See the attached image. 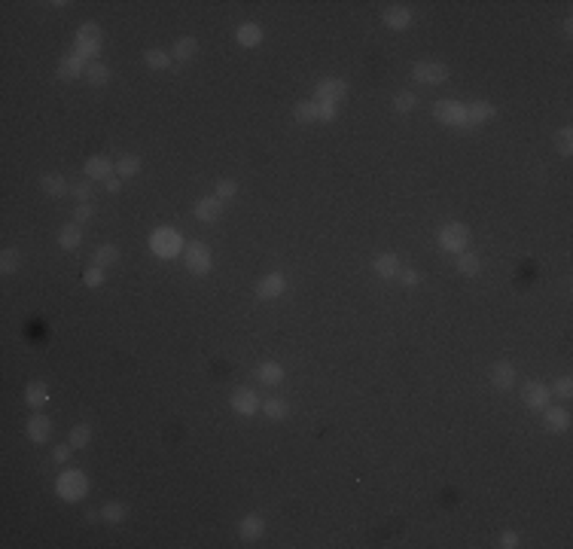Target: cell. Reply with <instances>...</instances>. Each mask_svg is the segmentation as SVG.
<instances>
[{
	"mask_svg": "<svg viewBox=\"0 0 573 549\" xmlns=\"http://www.w3.org/2000/svg\"><path fill=\"white\" fill-rule=\"evenodd\" d=\"M344 98H348V83L342 77H323L314 86V101H327V104L339 107Z\"/></svg>",
	"mask_w": 573,
	"mask_h": 549,
	"instance_id": "obj_7",
	"label": "cell"
},
{
	"mask_svg": "<svg viewBox=\"0 0 573 549\" xmlns=\"http://www.w3.org/2000/svg\"><path fill=\"white\" fill-rule=\"evenodd\" d=\"M400 284L402 287H418V284H421V272H415V269H400Z\"/></svg>",
	"mask_w": 573,
	"mask_h": 549,
	"instance_id": "obj_46",
	"label": "cell"
},
{
	"mask_svg": "<svg viewBox=\"0 0 573 549\" xmlns=\"http://www.w3.org/2000/svg\"><path fill=\"white\" fill-rule=\"evenodd\" d=\"M262 534H266V519H262V512H247L238 522V537L244 540V543H253Z\"/></svg>",
	"mask_w": 573,
	"mask_h": 549,
	"instance_id": "obj_16",
	"label": "cell"
},
{
	"mask_svg": "<svg viewBox=\"0 0 573 549\" xmlns=\"http://www.w3.org/2000/svg\"><path fill=\"white\" fill-rule=\"evenodd\" d=\"M482 256L479 253H473V251H464V253H458V260H454V269H458V275H464V278H476V275H482Z\"/></svg>",
	"mask_w": 573,
	"mask_h": 549,
	"instance_id": "obj_25",
	"label": "cell"
},
{
	"mask_svg": "<svg viewBox=\"0 0 573 549\" xmlns=\"http://www.w3.org/2000/svg\"><path fill=\"white\" fill-rule=\"evenodd\" d=\"M21 266V253L19 247H3V253H0V275H12L19 272Z\"/></svg>",
	"mask_w": 573,
	"mask_h": 549,
	"instance_id": "obj_35",
	"label": "cell"
},
{
	"mask_svg": "<svg viewBox=\"0 0 573 549\" xmlns=\"http://www.w3.org/2000/svg\"><path fill=\"white\" fill-rule=\"evenodd\" d=\"M122 519H126V503H119V501H107L104 507H101V522H107V525H119Z\"/></svg>",
	"mask_w": 573,
	"mask_h": 549,
	"instance_id": "obj_36",
	"label": "cell"
},
{
	"mask_svg": "<svg viewBox=\"0 0 573 549\" xmlns=\"http://www.w3.org/2000/svg\"><path fill=\"white\" fill-rule=\"evenodd\" d=\"M256 378H260L266 387H278L286 378V372H284V366L278 360H266V363L256 366Z\"/></svg>",
	"mask_w": 573,
	"mask_h": 549,
	"instance_id": "obj_24",
	"label": "cell"
},
{
	"mask_svg": "<svg viewBox=\"0 0 573 549\" xmlns=\"http://www.w3.org/2000/svg\"><path fill=\"white\" fill-rule=\"evenodd\" d=\"M55 494L68 503H79L86 494H89V476L83 470H64L55 479Z\"/></svg>",
	"mask_w": 573,
	"mask_h": 549,
	"instance_id": "obj_2",
	"label": "cell"
},
{
	"mask_svg": "<svg viewBox=\"0 0 573 549\" xmlns=\"http://www.w3.org/2000/svg\"><path fill=\"white\" fill-rule=\"evenodd\" d=\"M433 119L443 122V126H451V128H469L467 126V104L451 101V98H443L433 104Z\"/></svg>",
	"mask_w": 573,
	"mask_h": 549,
	"instance_id": "obj_6",
	"label": "cell"
},
{
	"mask_svg": "<svg viewBox=\"0 0 573 549\" xmlns=\"http://www.w3.org/2000/svg\"><path fill=\"white\" fill-rule=\"evenodd\" d=\"M25 434L34 445L49 443V436H52V421H49L46 415H34V418H28V424H25Z\"/></svg>",
	"mask_w": 573,
	"mask_h": 549,
	"instance_id": "obj_20",
	"label": "cell"
},
{
	"mask_svg": "<svg viewBox=\"0 0 573 549\" xmlns=\"http://www.w3.org/2000/svg\"><path fill=\"white\" fill-rule=\"evenodd\" d=\"M293 116H296V122H302V126H311V122H318V101H314V98L299 101V104L293 107Z\"/></svg>",
	"mask_w": 573,
	"mask_h": 549,
	"instance_id": "obj_32",
	"label": "cell"
},
{
	"mask_svg": "<svg viewBox=\"0 0 573 549\" xmlns=\"http://www.w3.org/2000/svg\"><path fill=\"white\" fill-rule=\"evenodd\" d=\"M262 415H266L269 421H286V415H290V403L284 397H266L262 400Z\"/></svg>",
	"mask_w": 573,
	"mask_h": 549,
	"instance_id": "obj_27",
	"label": "cell"
},
{
	"mask_svg": "<svg viewBox=\"0 0 573 549\" xmlns=\"http://www.w3.org/2000/svg\"><path fill=\"white\" fill-rule=\"evenodd\" d=\"M220 214H223V202L217 195H202L195 204H193V217L198 223H217Z\"/></svg>",
	"mask_w": 573,
	"mask_h": 549,
	"instance_id": "obj_15",
	"label": "cell"
},
{
	"mask_svg": "<svg viewBox=\"0 0 573 549\" xmlns=\"http://www.w3.org/2000/svg\"><path fill=\"white\" fill-rule=\"evenodd\" d=\"M183 262H186V272L195 275V278H204L214 269V253H211L208 241L202 238H193L186 244V251H183Z\"/></svg>",
	"mask_w": 573,
	"mask_h": 549,
	"instance_id": "obj_3",
	"label": "cell"
},
{
	"mask_svg": "<svg viewBox=\"0 0 573 549\" xmlns=\"http://www.w3.org/2000/svg\"><path fill=\"white\" fill-rule=\"evenodd\" d=\"M549 400H552V391H549V385L537 382V378L521 387V403H525L531 412H543V409L549 406Z\"/></svg>",
	"mask_w": 573,
	"mask_h": 549,
	"instance_id": "obj_11",
	"label": "cell"
},
{
	"mask_svg": "<svg viewBox=\"0 0 573 549\" xmlns=\"http://www.w3.org/2000/svg\"><path fill=\"white\" fill-rule=\"evenodd\" d=\"M381 21H385V28H391V31H406L415 21V12H412V6H406V3H387L385 10H381Z\"/></svg>",
	"mask_w": 573,
	"mask_h": 549,
	"instance_id": "obj_10",
	"label": "cell"
},
{
	"mask_svg": "<svg viewBox=\"0 0 573 549\" xmlns=\"http://www.w3.org/2000/svg\"><path fill=\"white\" fill-rule=\"evenodd\" d=\"M549 391H552L555 397H561V400H570V397H573V378H570V376L555 378V385L549 387Z\"/></svg>",
	"mask_w": 573,
	"mask_h": 549,
	"instance_id": "obj_41",
	"label": "cell"
},
{
	"mask_svg": "<svg viewBox=\"0 0 573 549\" xmlns=\"http://www.w3.org/2000/svg\"><path fill=\"white\" fill-rule=\"evenodd\" d=\"M141 174V156H119L116 159V177H135Z\"/></svg>",
	"mask_w": 573,
	"mask_h": 549,
	"instance_id": "obj_34",
	"label": "cell"
},
{
	"mask_svg": "<svg viewBox=\"0 0 573 549\" xmlns=\"http://www.w3.org/2000/svg\"><path fill=\"white\" fill-rule=\"evenodd\" d=\"M198 55V40L195 37H177L171 46V58L174 61H193Z\"/></svg>",
	"mask_w": 573,
	"mask_h": 549,
	"instance_id": "obj_26",
	"label": "cell"
},
{
	"mask_svg": "<svg viewBox=\"0 0 573 549\" xmlns=\"http://www.w3.org/2000/svg\"><path fill=\"white\" fill-rule=\"evenodd\" d=\"M70 455H73V445H70V443L55 445V449H52V461H55V464H68Z\"/></svg>",
	"mask_w": 573,
	"mask_h": 549,
	"instance_id": "obj_47",
	"label": "cell"
},
{
	"mask_svg": "<svg viewBox=\"0 0 573 549\" xmlns=\"http://www.w3.org/2000/svg\"><path fill=\"white\" fill-rule=\"evenodd\" d=\"M25 403L31 409H43L49 403V387H46V382H28V387H25Z\"/></svg>",
	"mask_w": 573,
	"mask_h": 549,
	"instance_id": "obj_28",
	"label": "cell"
},
{
	"mask_svg": "<svg viewBox=\"0 0 573 549\" xmlns=\"http://www.w3.org/2000/svg\"><path fill=\"white\" fill-rule=\"evenodd\" d=\"M543 427H546L549 434H564V430L570 427V412L561 406H546L543 409Z\"/></svg>",
	"mask_w": 573,
	"mask_h": 549,
	"instance_id": "obj_18",
	"label": "cell"
},
{
	"mask_svg": "<svg viewBox=\"0 0 573 549\" xmlns=\"http://www.w3.org/2000/svg\"><path fill=\"white\" fill-rule=\"evenodd\" d=\"M286 293V275L284 272H269L262 275V281L256 284V299H262V302H275V299H281Z\"/></svg>",
	"mask_w": 573,
	"mask_h": 549,
	"instance_id": "obj_12",
	"label": "cell"
},
{
	"mask_svg": "<svg viewBox=\"0 0 573 549\" xmlns=\"http://www.w3.org/2000/svg\"><path fill=\"white\" fill-rule=\"evenodd\" d=\"M564 34H567V37L573 34V19H564Z\"/></svg>",
	"mask_w": 573,
	"mask_h": 549,
	"instance_id": "obj_50",
	"label": "cell"
},
{
	"mask_svg": "<svg viewBox=\"0 0 573 549\" xmlns=\"http://www.w3.org/2000/svg\"><path fill=\"white\" fill-rule=\"evenodd\" d=\"M86 83L95 86V89L107 86L110 83V68L104 61H89V68H86Z\"/></svg>",
	"mask_w": 573,
	"mask_h": 549,
	"instance_id": "obj_31",
	"label": "cell"
},
{
	"mask_svg": "<svg viewBox=\"0 0 573 549\" xmlns=\"http://www.w3.org/2000/svg\"><path fill=\"white\" fill-rule=\"evenodd\" d=\"M488 382L497 387V391H512L516 387V366H512L509 360H497L494 366L488 369Z\"/></svg>",
	"mask_w": 573,
	"mask_h": 549,
	"instance_id": "obj_13",
	"label": "cell"
},
{
	"mask_svg": "<svg viewBox=\"0 0 573 549\" xmlns=\"http://www.w3.org/2000/svg\"><path fill=\"white\" fill-rule=\"evenodd\" d=\"M214 195H217L220 202H229V199H235V195H238V183H235V180H229V177L217 180V186H214Z\"/></svg>",
	"mask_w": 573,
	"mask_h": 549,
	"instance_id": "obj_40",
	"label": "cell"
},
{
	"mask_svg": "<svg viewBox=\"0 0 573 549\" xmlns=\"http://www.w3.org/2000/svg\"><path fill=\"white\" fill-rule=\"evenodd\" d=\"M150 251H153L156 260H177V256L186 251V244H183L177 229H171V226H159V229L150 232Z\"/></svg>",
	"mask_w": 573,
	"mask_h": 549,
	"instance_id": "obj_1",
	"label": "cell"
},
{
	"mask_svg": "<svg viewBox=\"0 0 573 549\" xmlns=\"http://www.w3.org/2000/svg\"><path fill=\"white\" fill-rule=\"evenodd\" d=\"M40 189L49 195V199H64V195L70 193L68 180H64L58 171H46V174H40Z\"/></svg>",
	"mask_w": 573,
	"mask_h": 549,
	"instance_id": "obj_21",
	"label": "cell"
},
{
	"mask_svg": "<svg viewBox=\"0 0 573 549\" xmlns=\"http://www.w3.org/2000/svg\"><path fill=\"white\" fill-rule=\"evenodd\" d=\"M339 116V107L327 104V101H318V122H333Z\"/></svg>",
	"mask_w": 573,
	"mask_h": 549,
	"instance_id": "obj_45",
	"label": "cell"
},
{
	"mask_svg": "<svg viewBox=\"0 0 573 549\" xmlns=\"http://www.w3.org/2000/svg\"><path fill=\"white\" fill-rule=\"evenodd\" d=\"M229 406H232L235 415H241V418H253V415L262 409V400H260V394H256L253 387H238V391H232Z\"/></svg>",
	"mask_w": 573,
	"mask_h": 549,
	"instance_id": "obj_8",
	"label": "cell"
},
{
	"mask_svg": "<svg viewBox=\"0 0 573 549\" xmlns=\"http://www.w3.org/2000/svg\"><path fill=\"white\" fill-rule=\"evenodd\" d=\"M501 549H516L518 546V534L516 531H503L501 534V543H497Z\"/></svg>",
	"mask_w": 573,
	"mask_h": 549,
	"instance_id": "obj_48",
	"label": "cell"
},
{
	"mask_svg": "<svg viewBox=\"0 0 573 549\" xmlns=\"http://www.w3.org/2000/svg\"><path fill=\"white\" fill-rule=\"evenodd\" d=\"M400 256L396 253H378L376 260H372V272L378 278H385V281H394L396 275H400Z\"/></svg>",
	"mask_w": 573,
	"mask_h": 549,
	"instance_id": "obj_23",
	"label": "cell"
},
{
	"mask_svg": "<svg viewBox=\"0 0 573 549\" xmlns=\"http://www.w3.org/2000/svg\"><path fill=\"white\" fill-rule=\"evenodd\" d=\"M83 174L89 180H107V177H113V174H116V162H113V159H107V156H89V159H86V165H83Z\"/></svg>",
	"mask_w": 573,
	"mask_h": 549,
	"instance_id": "obj_17",
	"label": "cell"
},
{
	"mask_svg": "<svg viewBox=\"0 0 573 549\" xmlns=\"http://www.w3.org/2000/svg\"><path fill=\"white\" fill-rule=\"evenodd\" d=\"M68 443L73 449H86V445L92 443V427L89 424H73L70 434H68Z\"/></svg>",
	"mask_w": 573,
	"mask_h": 549,
	"instance_id": "obj_37",
	"label": "cell"
},
{
	"mask_svg": "<svg viewBox=\"0 0 573 549\" xmlns=\"http://www.w3.org/2000/svg\"><path fill=\"white\" fill-rule=\"evenodd\" d=\"M412 79L421 86H439L448 79V68L443 61H415L412 64Z\"/></svg>",
	"mask_w": 573,
	"mask_h": 549,
	"instance_id": "obj_9",
	"label": "cell"
},
{
	"mask_svg": "<svg viewBox=\"0 0 573 549\" xmlns=\"http://www.w3.org/2000/svg\"><path fill=\"white\" fill-rule=\"evenodd\" d=\"M555 150L561 153V156H570V153H573V128H570V126L558 128V135H555Z\"/></svg>",
	"mask_w": 573,
	"mask_h": 549,
	"instance_id": "obj_39",
	"label": "cell"
},
{
	"mask_svg": "<svg viewBox=\"0 0 573 549\" xmlns=\"http://www.w3.org/2000/svg\"><path fill=\"white\" fill-rule=\"evenodd\" d=\"M83 284H86V287H101V284H104V269H101V266H89V269H86V275H83Z\"/></svg>",
	"mask_w": 573,
	"mask_h": 549,
	"instance_id": "obj_44",
	"label": "cell"
},
{
	"mask_svg": "<svg viewBox=\"0 0 573 549\" xmlns=\"http://www.w3.org/2000/svg\"><path fill=\"white\" fill-rule=\"evenodd\" d=\"M113 262H119V247L116 244H98L92 251V266L107 269V266H113Z\"/></svg>",
	"mask_w": 573,
	"mask_h": 549,
	"instance_id": "obj_30",
	"label": "cell"
},
{
	"mask_svg": "<svg viewBox=\"0 0 573 549\" xmlns=\"http://www.w3.org/2000/svg\"><path fill=\"white\" fill-rule=\"evenodd\" d=\"M262 37H266V31H262L256 21H244V25H238V31H235V43L244 49H256L262 43Z\"/></svg>",
	"mask_w": 573,
	"mask_h": 549,
	"instance_id": "obj_22",
	"label": "cell"
},
{
	"mask_svg": "<svg viewBox=\"0 0 573 549\" xmlns=\"http://www.w3.org/2000/svg\"><path fill=\"white\" fill-rule=\"evenodd\" d=\"M58 244H61V251H77V247L83 244V229H79L77 223L61 226V232H58Z\"/></svg>",
	"mask_w": 573,
	"mask_h": 549,
	"instance_id": "obj_29",
	"label": "cell"
},
{
	"mask_svg": "<svg viewBox=\"0 0 573 549\" xmlns=\"http://www.w3.org/2000/svg\"><path fill=\"white\" fill-rule=\"evenodd\" d=\"M92 217H95V204L92 202H83V204H77V208H73V223H77V226L89 223Z\"/></svg>",
	"mask_w": 573,
	"mask_h": 549,
	"instance_id": "obj_42",
	"label": "cell"
},
{
	"mask_svg": "<svg viewBox=\"0 0 573 549\" xmlns=\"http://www.w3.org/2000/svg\"><path fill=\"white\" fill-rule=\"evenodd\" d=\"M497 116V107L491 104V101H473V104H467V126L476 128V126H485V122H491Z\"/></svg>",
	"mask_w": 573,
	"mask_h": 549,
	"instance_id": "obj_19",
	"label": "cell"
},
{
	"mask_svg": "<svg viewBox=\"0 0 573 549\" xmlns=\"http://www.w3.org/2000/svg\"><path fill=\"white\" fill-rule=\"evenodd\" d=\"M101 46H104V37H101V28L95 21L79 25V31L73 34V52L83 55L86 61H95V55H101Z\"/></svg>",
	"mask_w": 573,
	"mask_h": 549,
	"instance_id": "obj_4",
	"label": "cell"
},
{
	"mask_svg": "<svg viewBox=\"0 0 573 549\" xmlns=\"http://www.w3.org/2000/svg\"><path fill=\"white\" fill-rule=\"evenodd\" d=\"M171 61H174V58H171V52H165V49H146V52H144V64L150 70H168V68H171Z\"/></svg>",
	"mask_w": 573,
	"mask_h": 549,
	"instance_id": "obj_33",
	"label": "cell"
},
{
	"mask_svg": "<svg viewBox=\"0 0 573 549\" xmlns=\"http://www.w3.org/2000/svg\"><path fill=\"white\" fill-rule=\"evenodd\" d=\"M436 244H439V251H445V253H464L467 251V244H469V229L464 223H445L443 229L436 232Z\"/></svg>",
	"mask_w": 573,
	"mask_h": 549,
	"instance_id": "obj_5",
	"label": "cell"
},
{
	"mask_svg": "<svg viewBox=\"0 0 573 549\" xmlns=\"http://www.w3.org/2000/svg\"><path fill=\"white\" fill-rule=\"evenodd\" d=\"M86 68H89V61H86L83 55H77L70 49V52H64L58 58V79H77V77H86Z\"/></svg>",
	"mask_w": 573,
	"mask_h": 549,
	"instance_id": "obj_14",
	"label": "cell"
},
{
	"mask_svg": "<svg viewBox=\"0 0 573 549\" xmlns=\"http://www.w3.org/2000/svg\"><path fill=\"white\" fill-rule=\"evenodd\" d=\"M70 195H73V199H77L79 204H83V202H92V183H89V180L73 183V186H70Z\"/></svg>",
	"mask_w": 573,
	"mask_h": 549,
	"instance_id": "obj_43",
	"label": "cell"
},
{
	"mask_svg": "<svg viewBox=\"0 0 573 549\" xmlns=\"http://www.w3.org/2000/svg\"><path fill=\"white\" fill-rule=\"evenodd\" d=\"M415 104H418L415 92L402 89V92H396V95H394V110H396V113H412Z\"/></svg>",
	"mask_w": 573,
	"mask_h": 549,
	"instance_id": "obj_38",
	"label": "cell"
},
{
	"mask_svg": "<svg viewBox=\"0 0 573 549\" xmlns=\"http://www.w3.org/2000/svg\"><path fill=\"white\" fill-rule=\"evenodd\" d=\"M104 189H107V193H113V195H116V193L122 189V177H107V180H104Z\"/></svg>",
	"mask_w": 573,
	"mask_h": 549,
	"instance_id": "obj_49",
	"label": "cell"
}]
</instances>
